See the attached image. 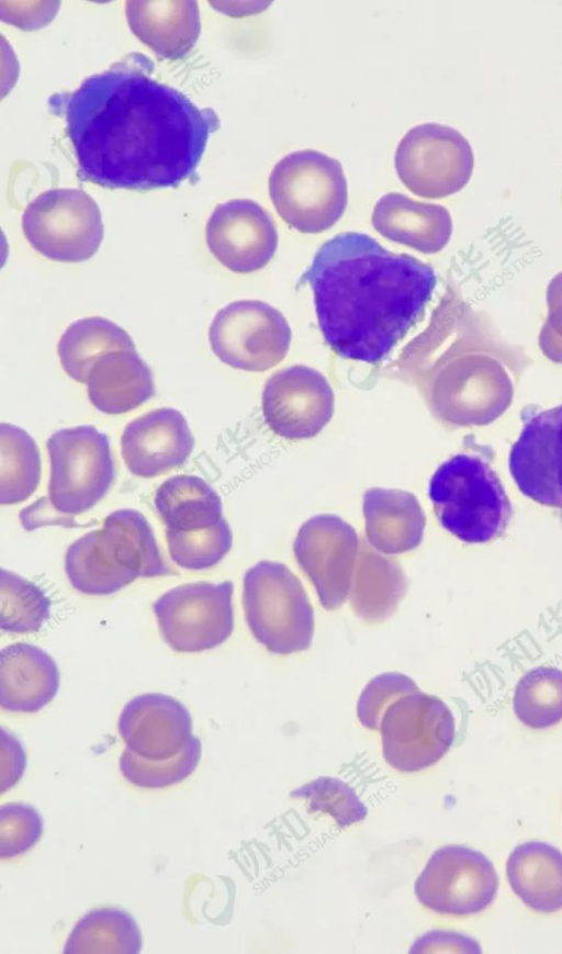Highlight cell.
I'll list each match as a JSON object with an SVG mask.
<instances>
[{
    "mask_svg": "<svg viewBox=\"0 0 562 954\" xmlns=\"http://www.w3.org/2000/svg\"><path fill=\"white\" fill-rule=\"evenodd\" d=\"M154 64L132 53L48 100L64 116L78 176L110 189L176 188L194 177L220 119L156 80Z\"/></svg>",
    "mask_w": 562,
    "mask_h": 954,
    "instance_id": "cell-1",
    "label": "cell"
},
{
    "mask_svg": "<svg viewBox=\"0 0 562 954\" xmlns=\"http://www.w3.org/2000/svg\"><path fill=\"white\" fill-rule=\"evenodd\" d=\"M302 279L313 291L326 344L342 358L370 364L391 353L437 284L430 265L359 232L325 242Z\"/></svg>",
    "mask_w": 562,
    "mask_h": 954,
    "instance_id": "cell-2",
    "label": "cell"
},
{
    "mask_svg": "<svg viewBox=\"0 0 562 954\" xmlns=\"http://www.w3.org/2000/svg\"><path fill=\"white\" fill-rule=\"evenodd\" d=\"M529 363L483 315L447 293L428 327L405 347L397 367L430 413L452 428L486 426L512 405Z\"/></svg>",
    "mask_w": 562,
    "mask_h": 954,
    "instance_id": "cell-3",
    "label": "cell"
},
{
    "mask_svg": "<svg viewBox=\"0 0 562 954\" xmlns=\"http://www.w3.org/2000/svg\"><path fill=\"white\" fill-rule=\"evenodd\" d=\"M428 495L440 525L468 543L497 539L514 515L498 474L474 451L459 452L442 462L431 475Z\"/></svg>",
    "mask_w": 562,
    "mask_h": 954,
    "instance_id": "cell-4",
    "label": "cell"
},
{
    "mask_svg": "<svg viewBox=\"0 0 562 954\" xmlns=\"http://www.w3.org/2000/svg\"><path fill=\"white\" fill-rule=\"evenodd\" d=\"M243 607L254 638L269 652L290 655L311 647L314 609L300 579L283 563L259 561L243 580Z\"/></svg>",
    "mask_w": 562,
    "mask_h": 954,
    "instance_id": "cell-5",
    "label": "cell"
},
{
    "mask_svg": "<svg viewBox=\"0 0 562 954\" xmlns=\"http://www.w3.org/2000/svg\"><path fill=\"white\" fill-rule=\"evenodd\" d=\"M269 194L279 216L290 227L306 234L334 226L348 202L340 161L314 149L281 158L269 176Z\"/></svg>",
    "mask_w": 562,
    "mask_h": 954,
    "instance_id": "cell-6",
    "label": "cell"
},
{
    "mask_svg": "<svg viewBox=\"0 0 562 954\" xmlns=\"http://www.w3.org/2000/svg\"><path fill=\"white\" fill-rule=\"evenodd\" d=\"M49 459L47 500L64 520L94 507L115 475L109 437L91 425L63 428L46 442Z\"/></svg>",
    "mask_w": 562,
    "mask_h": 954,
    "instance_id": "cell-7",
    "label": "cell"
},
{
    "mask_svg": "<svg viewBox=\"0 0 562 954\" xmlns=\"http://www.w3.org/2000/svg\"><path fill=\"white\" fill-rule=\"evenodd\" d=\"M22 231L38 254L59 262L90 259L103 239L100 209L79 189L40 193L23 212Z\"/></svg>",
    "mask_w": 562,
    "mask_h": 954,
    "instance_id": "cell-8",
    "label": "cell"
},
{
    "mask_svg": "<svg viewBox=\"0 0 562 954\" xmlns=\"http://www.w3.org/2000/svg\"><path fill=\"white\" fill-rule=\"evenodd\" d=\"M234 584L196 581L180 584L153 603L158 628L169 648L199 653L224 643L234 630Z\"/></svg>",
    "mask_w": 562,
    "mask_h": 954,
    "instance_id": "cell-9",
    "label": "cell"
},
{
    "mask_svg": "<svg viewBox=\"0 0 562 954\" xmlns=\"http://www.w3.org/2000/svg\"><path fill=\"white\" fill-rule=\"evenodd\" d=\"M382 753L394 770L414 773L442 759L456 738V720L447 704L420 691L393 702L380 722Z\"/></svg>",
    "mask_w": 562,
    "mask_h": 954,
    "instance_id": "cell-10",
    "label": "cell"
},
{
    "mask_svg": "<svg viewBox=\"0 0 562 954\" xmlns=\"http://www.w3.org/2000/svg\"><path fill=\"white\" fill-rule=\"evenodd\" d=\"M394 165L397 177L415 195L441 199L469 182L474 155L457 130L438 123L416 125L400 141Z\"/></svg>",
    "mask_w": 562,
    "mask_h": 954,
    "instance_id": "cell-11",
    "label": "cell"
},
{
    "mask_svg": "<svg viewBox=\"0 0 562 954\" xmlns=\"http://www.w3.org/2000/svg\"><path fill=\"white\" fill-rule=\"evenodd\" d=\"M291 338L284 315L256 300L227 304L215 314L209 328L214 355L234 369L250 372L279 364L289 352Z\"/></svg>",
    "mask_w": 562,
    "mask_h": 954,
    "instance_id": "cell-12",
    "label": "cell"
},
{
    "mask_svg": "<svg viewBox=\"0 0 562 954\" xmlns=\"http://www.w3.org/2000/svg\"><path fill=\"white\" fill-rule=\"evenodd\" d=\"M497 888L492 862L482 852L462 845L435 851L415 883L416 897L424 907L456 917L485 910Z\"/></svg>",
    "mask_w": 562,
    "mask_h": 954,
    "instance_id": "cell-13",
    "label": "cell"
},
{
    "mask_svg": "<svg viewBox=\"0 0 562 954\" xmlns=\"http://www.w3.org/2000/svg\"><path fill=\"white\" fill-rule=\"evenodd\" d=\"M359 549L356 529L337 515H316L300 527L294 557L325 609H337L347 601Z\"/></svg>",
    "mask_w": 562,
    "mask_h": 954,
    "instance_id": "cell-14",
    "label": "cell"
},
{
    "mask_svg": "<svg viewBox=\"0 0 562 954\" xmlns=\"http://www.w3.org/2000/svg\"><path fill=\"white\" fill-rule=\"evenodd\" d=\"M261 406L266 424L277 436L308 439L331 419L335 395L319 371L295 364L277 371L267 380Z\"/></svg>",
    "mask_w": 562,
    "mask_h": 954,
    "instance_id": "cell-15",
    "label": "cell"
},
{
    "mask_svg": "<svg viewBox=\"0 0 562 954\" xmlns=\"http://www.w3.org/2000/svg\"><path fill=\"white\" fill-rule=\"evenodd\" d=\"M518 490L562 523V404L528 415L508 456Z\"/></svg>",
    "mask_w": 562,
    "mask_h": 954,
    "instance_id": "cell-16",
    "label": "cell"
},
{
    "mask_svg": "<svg viewBox=\"0 0 562 954\" xmlns=\"http://www.w3.org/2000/svg\"><path fill=\"white\" fill-rule=\"evenodd\" d=\"M205 240L212 255L236 273L262 269L278 247V231L271 215L249 199L218 204L207 220Z\"/></svg>",
    "mask_w": 562,
    "mask_h": 954,
    "instance_id": "cell-17",
    "label": "cell"
},
{
    "mask_svg": "<svg viewBox=\"0 0 562 954\" xmlns=\"http://www.w3.org/2000/svg\"><path fill=\"white\" fill-rule=\"evenodd\" d=\"M194 438L181 412L153 409L130 422L121 437V456L128 471L150 479L181 467L190 458Z\"/></svg>",
    "mask_w": 562,
    "mask_h": 954,
    "instance_id": "cell-18",
    "label": "cell"
},
{
    "mask_svg": "<svg viewBox=\"0 0 562 954\" xmlns=\"http://www.w3.org/2000/svg\"><path fill=\"white\" fill-rule=\"evenodd\" d=\"M117 730L125 748L147 760L170 759L193 737L187 707L162 693H145L128 700L120 712Z\"/></svg>",
    "mask_w": 562,
    "mask_h": 954,
    "instance_id": "cell-19",
    "label": "cell"
},
{
    "mask_svg": "<svg viewBox=\"0 0 562 954\" xmlns=\"http://www.w3.org/2000/svg\"><path fill=\"white\" fill-rule=\"evenodd\" d=\"M55 660L42 648L16 642L0 652V705L13 712H37L58 693Z\"/></svg>",
    "mask_w": 562,
    "mask_h": 954,
    "instance_id": "cell-20",
    "label": "cell"
},
{
    "mask_svg": "<svg viewBox=\"0 0 562 954\" xmlns=\"http://www.w3.org/2000/svg\"><path fill=\"white\" fill-rule=\"evenodd\" d=\"M371 220L383 237L424 254L443 249L452 234V218L445 206L416 201L398 192L382 195Z\"/></svg>",
    "mask_w": 562,
    "mask_h": 954,
    "instance_id": "cell-21",
    "label": "cell"
},
{
    "mask_svg": "<svg viewBox=\"0 0 562 954\" xmlns=\"http://www.w3.org/2000/svg\"><path fill=\"white\" fill-rule=\"evenodd\" d=\"M362 512L367 542L383 554H401L423 541L426 516L415 494L371 487L363 494Z\"/></svg>",
    "mask_w": 562,
    "mask_h": 954,
    "instance_id": "cell-22",
    "label": "cell"
},
{
    "mask_svg": "<svg viewBox=\"0 0 562 954\" xmlns=\"http://www.w3.org/2000/svg\"><path fill=\"white\" fill-rule=\"evenodd\" d=\"M134 35L164 59H179L195 45L201 21L196 1H127Z\"/></svg>",
    "mask_w": 562,
    "mask_h": 954,
    "instance_id": "cell-23",
    "label": "cell"
},
{
    "mask_svg": "<svg viewBox=\"0 0 562 954\" xmlns=\"http://www.w3.org/2000/svg\"><path fill=\"white\" fill-rule=\"evenodd\" d=\"M91 404L100 412L128 413L155 394L153 373L136 350H114L101 356L87 379Z\"/></svg>",
    "mask_w": 562,
    "mask_h": 954,
    "instance_id": "cell-24",
    "label": "cell"
},
{
    "mask_svg": "<svg viewBox=\"0 0 562 954\" xmlns=\"http://www.w3.org/2000/svg\"><path fill=\"white\" fill-rule=\"evenodd\" d=\"M104 554L138 577L177 575L165 560L147 518L133 508L110 513L100 529Z\"/></svg>",
    "mask_w": 562,
    "mask_h": 954,
    "instance_id": "cell-25",
    "label": "cell"
},
{
    "mask_svg": "<svg viewBox=\"0 0 562 954\" xmlns=\"http://www.w3.org/2000/svg\"><path fill=\"white\" fill-rule=\"evenodd\" d=\"M407 587L401 564L360 540L348 596L352 611L368 624H380L393 615Z\"/></svg>",
    "mask_w": 562,
    "mask_h": 954,
    "instance_id": "cell-26",
    "label": "cell"
},
{
    "mask_svg": "<svg viewBox=\"0 0 562 954\" xmlns=\"http://www.w3.org/2000/svg\"><path fill=\"white\" fill-rule=\"evenodd\" d=\"M508 883L531 910L553 913L562 909V852L530 841L516 846L506 862Z\"/></svg>",
    "mask_w": 562,
    "mask_h": 954,
    "instance_id": "cell-27",
    "label": "cell"
},
{
    "mask_svg": "<svg viewBox=\"0 0 562 954\" xmlns=\"http://www.w3.org/2000/svg\"><path fill=\"white\" fill-rule=\"evenodd\" d=\"M154 505L166 531L203 529L224 518L218 493L192 474H178L164 481L155 492Z\"/></svg>",
    "mask_w": 562,
    "mask_h": 954,
    "instance_id": "cell-28",
    "label": "cell"
},
{
    "mask_svg": "<svg viewBox=\"0 0 562 954\" xmlns=\"http://www.w3.org/2000/svg\"><path fill=\"white\" fill-rule=\"evenodd\" d=\"M114 350H135L131 336L108 318L93 316L70 324L59 338L57 353L66 374L86 383L93 363Z\"/></svg>",
    "mask_w": 562,
    "mask_h": 954,
    "instance_id": "cell-29",
    "label": "cell"
},
{
    "mask_svg": "<svg viewBox=\"0 0 562 954\" xmlns=\"http://www.w3.org/2000/svg\"><path fill=\"white\" fill-rule=\"evenodd\" d=\"M64 569L70 585L90 596L111 595L132 584L137 576L113 563L102 551L100 529L76 539L67 549Z\"/></svg>",
    "mask_w": 562,
    "mask_h": 954,
    "instance_id": "cell-30",
    "label": "cell"
},
{
    "mask_svg": "<svg viewBox=\"0 0 562 954\" xmlns=\"http://www.w3.org/2000/svg\"><path fill=\"white\" fill-rule=\"evenodd\" d=\"M142 933L126 911L99 908L85 914L66 941L64 953H138Z\"/></svg>",
    "mask_w": 562,
    "mask_h": 954,
    "instance_id": "cell-31",
    "label": "cell"
},
{
    "mask_svg": "<svg viewBox=\"0 0 562 954\" xmlns=\"http://www.w3.org/2000/svg\"><path fill=\"white\" fill-rule=\"evenodd\" d=\"M42 478V459L36 441L23 428L0 425V503L14 505L27 500Z\"/></svg>",
    "mask_w": 562,
    "mask_h": 954,
    "instance_id": "cell-32",
    "label": "cell"
},
{
    "mask_svg": "<svg viewBox=\"0 0 562 954\" xmlns=\"http://www.w3.org/2000/svg\"><path fill=\"white\" fill-rule=\"evenodd\" d=\"M515 716L532 729H546L562 720V671L537 666L525 673L513 696Z\"/></svg>",
    "mask_w": 562,
    "mask_h": 954,
    "instance_id": "cell-33",
    "label": "cell"
},
{
    "mask_svg": "<svg viewBox=\"0 0 562 954\" xmlns=\"http://www.w3.org/2000/svg\"><path fill=\"white\" fill-rule=\"evenodd\" d=\"M1 628L12 633L40 630L50 616V601L35 583L1 568Z\"/></svg>",
    "mask_w": 562,
    "mask_h": 954,
    "instance_id": "cell-34",
    "label": "cell"
},
{
    "mask_svg": "<svg viewBox=\"0 0 562 954\" xmlns=\"http://www.w3.org/2000/svg\"><path fill=\"white\" fill-rule=\"evenodd\" d=\"M202 744L193 736L186 748L166 760L143 759L125 748L119 765L121 774L131 784L142 788H165L187 779L198 767Z\"/></svg>",
    "mask_w": 562,
    "mask_h": 954,
    "instance_id": "cell-35",
    "label": "cell"
},
{
    "mask_svg": "<svg viewBox=\"0 0 562 954\" xmlns=\"http://www.w3.org/2000/svg\"><path fill=\"white\" fill-rule=\"evenodd\" d=\"M168 553L172 562L186 570L201 571L220 563L233 545L231 527L225 518L217 524L191 531H166Z\"/></svg>",
    "mask_w": 562,
    "mask_h": 954,
    "instance_id": "cell-36",
    "label": "cell"
},
{
    "mask_svg": "<svg viewBox=\"0 0 562 954\" xmlns=\"http://www.w3.org/2000/svg\"><path fill=\"white\" fill-rule=\"evenodd\" d=\"M292 795L304 799L311 811L329 815L340 827L359 822L367 815V808L355 790L335 777H318L293 790Z\"/></svg>",
    "mask_w": 562,
    "mask_h": 954,
    "instance_id": "cell-37",
    "label": "cell"
},
{
    "mask_svg": "<svg viewBox=\"0 0 562 954\" xmlns=\"http://www.w3.org/2000/svg\"><path fill=\"white\" fill-rule=\"evenodd\" d=\"M43 820L38 811L25 803H9L0 807V857L20 856L41 839Z\"/></svg>",
    "mask_w": 562,
    "mask_h": 954,
    "instance_id": "cell-38",
    "label": "cell"
},
{
    "mask_svg": "<svg viewBox=\"0 0 562 954\" xmlns=\"http://www.w3.org/2000/svg\"><path fill=\"white\" fill-rule=\"evenodd\" d=\"M420 691L412 677L398 672L374 676L362 689L357 703L360 723L370 730H379L386 708L400 697Z\"/></svg>",
    "mask_w": 562,
    "mask_h": 954,
    "instance_id": "cell-39",
    "label": "cell"
},
{
    "mask_svg": "<svg viewBox=\"0 0 562 954\" xmlns=\"http://www.w3.org/2000/svg\"><path fill=\"white\" fill-rule=\"evenodd\" d=\"M548 315L541 327L538 344L542 353L555 363H562V271L547 288Z\"/></svg>",
    "mask_w": 562,
    "mask_h": 954,
    "instance_id": "cell-40",
    "label": "cell"
},
{
    "mask_svg": "<svg viewBox=\"0 0 562 954\" xmlns=\"http://www.w3.org/2000/svg\"><path fill=\"white\" fill-rule=\"evenodd\" d=\"M59 5V1H1V19L25 31H33L47 25L56 15Z\"/></svg>",
    "mask_w": 562,
    "mask_h": 954,
    "instance_id": "cell-41",
    "label": "cell"
},
{
    "mask_svg": "<svg viewBox=\"0 0 562 954\" xmlns=\"http://www.w3.org/2000/svg\"><path fill=\"white\" fill-rule=\"evenodd\" d=\"M25 768V753L20 741L1 731V793L14 786Z\"/></svg>",
    "mask_w": 562,
    "mask_h": 954,
    "instance_id": "cell-42",
    "label": "cell"
}]
</instances>
